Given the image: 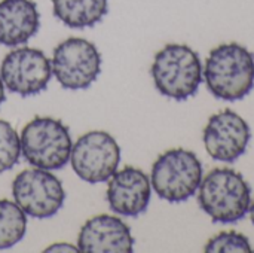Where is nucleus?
I'll return each instance as SVG.
<instances>
[{"label":"nucleus","mask_w":254,"mask_h":253,"mask_svg":"<svg viewBox=\"0 0 254 253\" xmlns=\"http://www.w3.org/2000/svg\"><path fill=\"white\" fill-rule=\"evenodd\" d=\"M21 154L33 167L43 170L63 169L70 161L71 136L68 127L51 116H36L21 131Z\"/></svg>","instance_id":"nucleus-4"},{"label":"nucleus","mask_w":254,"mask_h":253,"mask_svg":"<svg viewBox=\"0 0 254 253\" xmlns=\"http://www.w3.org/2000/svg\"><path fill=\"white\" fill-rule=\"evenodd\" d=\"M40 27V13L33 0L0 1V45L19 46L27 43Z\"/></svg>","instance_id":"nucleus-13"},{"label":"nucleus","mask_w":254,"mask_h":253,"mask_svg":"<svg viewBox=\"0 0 254 253\" xmlns=\"http://www.w3.org/2000/svg\"><path fill=\"white\" fill-rule=\"evenodd\" d=\"M152 197L149 176L135 167H124L109 179L107 203L110 210L122 216H138L146 212Z\"/></svg>","instance_id":"nucleus-11"},{"label":"nucleus","mask_w":254,"mask_h":253,"mask_svg":"<svg viewBox=\"0 0 254 253\" xmlns=\"http://www.w3.org/2000/svg\"><path fill=\"white\" fill-rule=\"evenodd\" d=\"M6 100V94H4V84L0 78V106L3 104V101Z\"/></svg>","instance_id":"nucleus-19"},{"label":"nucleus","mask_w":254,"mask_h":253,"mask_svg":"<svg viewBox=\"0 0 254 253\" xmlns=\"http://www.w3.org/2000/svg\"><path fill=\"white\" fill-rule=\"evenodd\" d=\"M27 231V215L15 203L0 200V251L18 245Z\"/></svg>","instance_id":"nucleus-15"},{"label":"nucleus","mask_w":254,"mask_h":253,"mask_svg":"<svg viewBox=\"0 0 254 253\" xmlns=\"http://www.w3.org/2000/svg\"><path fill=\"white\" fill-rule=\"evenodd\" d=\"M250 218H252V222L254 224V198H253V201H252V204H250Z\"/></svg>","instance_id":"nucleus-20"},{"label":"nucleus","mask_w":254,"mask_h":253,"mask_svg":"<svg viewBox=\"0 0 254 253\" xmlns=\"http://www.w3.org/2000/svg\"><path fill=\"white\" fill-rule=\"evenodd\" d=\"M57 19L70 28H89L109 12V0H52Z\"/></svg>","instance_id":"nucleus-14"},{"label":"nucleus","mask_w":254,"mask_h":253,"mask_svg":"<svg viewBox=\"0 0 254 253\" xmlns=\"http://www.w3.org/2000/svg\"><path fill=\"white\" fill-rule=\"evenodd\" d=\"M202 139L213 160L231 164L246 152L252 139V130L243 116L225 109L208 119Z\"/></svg>","instance_id":"nucleus-10"},{"label":"nucleus","mask_w":254,"mask_h":253,"mask_svg":"<svg viewBox=\"0 0 254 253\" xmlns=\"http://www.w3.org/2000/svg\"><path fill=\"white\" fill-rule=\"evenodd\" d=\"M198 203L213 222L237 224L250 210L252 188L241 173L214 169L199 185Z\"/></svg>","instance_id":"nucleus-2"},{"label":"nucleus","mask_w":254,"mask_h":253,"mask_svg":"<svg viewBox=\"0 0 254 253\" xmlns=\"http://www.w3.org/2000/svg\"><path fill=\"white\" fill-rule=\"evenodd\" d=\"M77 248L85 253H129L134 251V237L129 227L119 218L97 215L83 224Z\"/></svg>","instance_id":"nucleus-12"},{"label":"nucleus","mask_w":254,"mask_h":253,"mask_svg":"<svg viewBox=\"0 0 254 253\" xmlns=\"http://www.w3.org/2000/svg\"><path fill=\"white\" fill-rule=\"evenodd\" d=\"M21 142L13 127L0 119V174L9 171L19 160Z\"/></svg>","instance_id":"nucleus-16"},{"label":"nucleus","mask_w":254,"mask_h":253,"mask_svg":"<svg viewBox=\"0 0 254 253\" xmlns=\"http://www.w3.org/2000/svg\"><path fill=\"white\" fill-rule=\"evenodd\" d=\"M12 195L24 213L36 219L57 215L65 200L61 180L49 170L37 167L16 174L12 182Z\"/></svg>","instance_id":"nucleus-8"},{"label":"nucleus","mask_w":254,"mask_h":253,"mask_svg":"<svg viewBox=\"0 0 254 253\" xmlns=\"http://www.w3.org/2000/svg\"><path fill=\"white\" fill-rule=\"evenodd\" d=\"M52 75L64 89L89 88L101 72V54L83 37H68L52 54Z\"/></svg>","instance_id":"nucleus-6"},{"label":"nucleus","mask_w":254,"mask_h":253,"mask_svg":"<svg viewBox=\"0 0 254 253\" xmlns=\"http://www.w3.org/2000/svg\"><path fill=\"white\" fill-rule=\"evenodd\" d=\"M202 182V164L196 154L170 149L158 157L150 173L155 192L165 201L182 203L192 198Z\"/></svg>","instance_id":"nucleus-5"},{"label":"nucleus","mask_w":254,"mask_h":253,"mask_svg":"<svg viewBox=\"0 0 254 253\" xmlns=\"http://www.w3.org/2000/svg\"><path fill=\"white\" fill-rule=\"evenodd\" d=\"M205 252L208 253H252V245L244 234L231 231V233H220L213 237L205 245Z\"/></svg>","instance_id":"nucleus-17"},{"label":"nucleus","mask_w":254,"mask_h":253,"mask_svg":"<svg viewBox=\"0 0 254 253\" xmlns=\"http://www.w3.org/2000/svg\"><path fill=\"white\" fill-rule=\"evenodd\" d=\"M52 76L51 60L43 51L22 46L9 52L0 66L4 86L21 97L43 92Z\"/></svg>","instance_id":"nucleus-9"},{"label":"nucleus","mask_w":254,"mask_h":253,"mask_svg":"<svg viewBox=\"0 0 254 253\" xmlns=\"http://www.w3.org/2000/svg\"><path fill=\"white\" fill-rule=\"evenodd\" d=\"M204 78L208 91L219 100L238 101L254 88V54L240 43H222L211 49Z\"/></svg>","instance_id":"nucleus-1"},{"label":"nucleus","mask_w":254,"mask_h":253,"mask_svg":"<svg viewBox=\"0 0 254 253\" xmlns=\"http://www.w3.org/2000/svg\"><path fill=\"white\" fill-rule=\"evenodd\" d=\"M45 252H79V248L68 245V243H55L46 248Z\"/></svg>","instance_id":"nucleus-18"},{"label":"nucleus","mask_w":254,"mask_h":253,"mask_svg":"<svg viewBox=\"0 0 254 253\" xmlns=\"http://www.w3.org/2000/svg\"><path fill=\"white\" fill-rule=\"evenodd\" d=\"M68 163L83 182L92 185L103 183L118 171L121 148L112 134L106 131H89L76 140Z\"/></svg>","instance_id":"nucleus-7"},{"label":"nucleus","mask_w":254,"mask_h":253,"mask_svg":"<svg viewBox=\"0 0 254 253\" xmlns=\"http://www.w3.org/2000/svg\"><path fill=\"white\" fill-rule=\"evenodd\" d=\"M156 89L176 101L195 95L202 82V64L198 52L182 43H168L156 52L152 69Z\"/></svg>","instance_id":"nucleus-3"}]
</instances>
